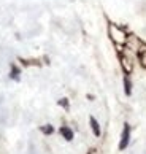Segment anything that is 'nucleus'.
Returning <instances> with one entry per match:
<instances>
[{
	"label": "nucleus",
	"mask_w": 146,
	"mask_h": 154,
	"mask_svg": "<svg viewBox=\"0 0 146 154\" xmlns=\"http://www.w3.org/2000/svg\"><path fill=\"white\" fill-rule=\"evenodd\" d=\"M108 35L111 38V42L114 43V46H124L127 43V33L122 27L110 22L108 24Z\"/></svg>",
	"instance_id": "f257e3e1"
},
{
	"label": "nucleus",
	"mask_w": 146,
	"mask_h": 154,
	"mask_svg": "<svg viewBox=\"0 0 146 154\" xmlns=\"http://www.w3.org/2000/svg\"><path fill=\"white\" fill-rule=\"evenodd\" d=\"M117 56H119V62H121V67H122V72H124V75H129V73H132L133 70V64L129 56H126L124 53H117Z\"/></svg>",
	"instance_id": "f03ea898"
},
{
	"label": "nucleus",
	"mask_w": 146,
	"mask_h": 154,
	"mask_svg": "<svg viewBox=\"0 0 146 154\" xmlns=\"http://www.w3.org/2000/svg\"><path fill=\"white\" fill-rule=\"evenodd\" d=\"M129 143H130V125L126 122L124 129H122V134H121V140H119V149L124 151L129 146Z\"/></svg>",
	"instance_id": "7ed1b4c3"
},
{
	"label": "nucleus",
	"mask_w": 146,
	"mask_h": 154,
	"mask_svg": "<svg viewBox=\"0 0 146 154\" xmlns=\"http://www.w3.org/2000/svg\"><path fill=\"white\" fill-rule=\"evenodd\" d=\"M137 56H138V60H140V65L143 68H146V43H143L140 49L137 51Z\"/></svg>",
	"instance_id": "20e7f679"
},
{
	"label": "nucleus",
	"mask_w": 146,
	"mask_h": 154,
	"mask_svg": "<svg viewBox=\"0 0 146 154\" xmlns=\"http://www.w3.org/2000/svg\"><path fill=\"white\" fill-rule=\"evenodd\" d=\"M59 132H60V135H62L67 141H71V140H73V137H75L73 130H71L70 127H67V125H62V127L59 129Z\"/></svg>",
	"instance_id": "39448f33"
},
{
	"label": "nucleus",
	"mask_w": 146,
	"mask_h": 154,
	"mask_svg": "<svg viewBox=\"0 0 146 154\" xmlns=\"http://www.w3.org/2000/svg\"><path fill=\"white\" fill-rule=\"evenodd\" d=\"M19 75H21V68L16 64H11L10 65V78L14 79V81H19V79H21Z\"/></svg>",
	"instance_id": "423d86ee"
},
{
	"label": "nucleus",
	"mask_w": 146,
	"mask_h": 154,
	"mask_svg": "<svg viewBox=\"0 0 146 154\" xmlns=\"http://www.w3.org/2000/svg\"><path fill=\"white\" fill-rule=\"evenodd\" d=\"M89 124H91V129H92V132H94V135H95V137H100V135H102V130H100V125H99L97 119H95L94 116H91V118H89Z\"/></svg>",
	"instance_id": "0eeeda50"
},
{
	"label": "nucleus",
	"mask_w": 146,
	"mask_h": 154,
	"mask_svg": "<svg viewBox=\"0 0 146 154\" xmlns=\"http://www.w3.org/2000/svg\"><path fill=\"white\" fill-rule=\"evenodd\" d=\"M122 83H124V92L126 95H132V81L130 78H129V75H124V79H122Z\"/></svg>",
	"instance_id": "6e6552de"
},
{
	"label": "nucleus",
	"mask_w": 146,
	"mask_h": 154,
	"mask_svg": "<svg viewBox=\"0 0 146 154\" xmlns=\"http://www.w3.org/2000/svg\"><path fill=\"white\" fill-rule=\"evenodd\" d=\"M40 130H41L44 135H51L54 132V127H53V125H49V124H46V125H41Z\"/></svg>",
	"instance_id": "1a4fd4ad"
},
{
	"label": "nucleus",
	"mask_w": 146,
	"mask_h": 154,
	"mask_svg": "<svg viewBox=\"0 0 146 154\" xmlns=\"http://www.w3.org/2000/svg\"><path fill=\"white\" fill-rule=\"evenodd\" d=\"M57 103L62 106V108H65V110H70V102H68V99H60Z\"/></svg>",
	"instance_id": "9d476101"
},
{
	"label": "nucleus",
	"mask_w": 146,
	"mask_h": 154,
	"mask_svg": "<svg viewBox=\"0 0 146 154\" xmlns=\"http://www.w3.org/2000/svg\"><path fill=\"white\" fill-rule=\"evenodd\" d=\"M89 154H95V151H91V152H89Z\"/></svg>",
	"instance_id": "9b49d317"
}]
</instances>
